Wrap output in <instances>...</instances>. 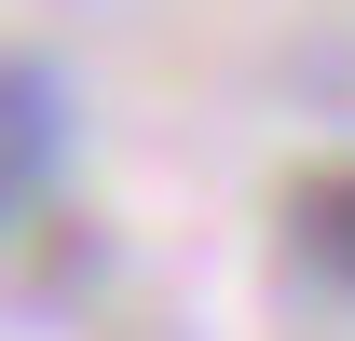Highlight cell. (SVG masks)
<instances>
[{"mask_svg": "<svg viewBox=\"0 0 355 341\" xmlns=\"http://www.w3.org/2000/svg\"><path fill=\"white\" fill-rule=\"evenodd\" d=\"M55 82L42 69H28V55H0V218L28 205V191H42V164H55Z\"/></svg>", "mask_w": 355, "mask_h": 341, "instance_id": "1", "label": "cell"}, {"mask_svg": "<svg viewBox=\"0 0 355 341\" xmlns=\"http://www.w3.org/2000/svg\"><path fill=\"white\" fill-rule=\"evenodd\" d=\"M287 246H301L314 273L355 300V164H314L301 191H287Z\"/></svg>", "mask_w": 355, "mask_h": 341, "instance_id": "2", "label": "cell"}]
</instances>
